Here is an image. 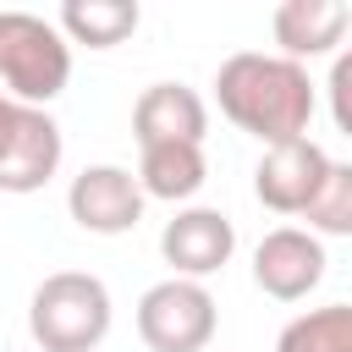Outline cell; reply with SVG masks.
Returning a JSON list of instances; mask_svg holds the SVG:
<instances>
[{
  "label": "cell",
  "instance_id": "6da1fadb",
  "mask_svg": "<svg viewBox=\"0 0 352 352\" xmlns=\"http://www.w3.org/2000/svg\"><path fill=\"white\" fill-rule=\"evenodd\" d=\"M214 99H220V116L236 132L258 138L264 148L308 138V121H314V104H319L308 66H297L286 55H264V50H242V55L220 60Z\"/></svg>",
  "mask_w": 352,
  "mask_h": 352
},
{
  "label": "cell",
  "instance_id": "7a4b0ae2",
  "mask_svg": "<svg viewBox=\"0 0 352 352\" xmlns=\"http://www.w3.org/2000/svg\"><path fill=\"white\" fill-rule=\"evenodd\" d=\"M110 286L88 270H55L33 286L28 330L44 352H94L110 336Z\"/></svg>",
  "mask_w": 352,
  "mask_h": 352
},
{
  "label": "cell",
  "instance_id": "3957f363",
  "mask_svg": "<svg viewBox=\"0 0 352 352\" xmlns=\"http://www.w3.org/2000/svg\"><path fill=\"white\" fill-rule=\"evenodd\" d=\"M72 82V44L50 16L0 11V94L16 104H50Z\"/></svg>",
  "mask_w": 352,
  "mask_h": 352
},
{
  "label": "cell",
  "instance_id": "277c9868",
  "mask_svg": "<svg viewBox=\"0 0 352 352\" xmlns=\"http://www.w3.org/2000/svg\"><path fill=\"white\" fill-rule=\"evenodd\" d=\"M214 297L204 280H154L143 297H138V336L148 352H209L214 341Z\"/></svg>",
  "mask_w": 352,
  "mask_h": 352
},
{
  "label": "cell",
  "instance_id": "5b68a950",
  "mask_svg": "<svg viewBox=\"0 0 352 352\" xmlns=\"http://www.w3.org/2000/svg\"><path fill=\"white\" fill-rule=\"evenodd\" d=\"M60 170V126L38 104L0 94V192H38Z\"/></svg>",
  "mask_w": 352,
  "mask_h": 352
},
{
  "label": "cell",
  "instance_id": "8992f818",
  "mask_svg": "<svg viewBox=\"0 0 352 352\" xmlns=\"http://www.w3.org/2000/svg\"><path fill=\"white\" fill-rule=\"evenodd\" d=\"M324 242L302 226H275L253 248V286L275 302H302L324 280Z\"/></svg>",
  "mask_w": 352,
  "mask_h": 352
},
{
  "label": "cell",
  "instance_id": "52a82bcc",
  "mask_svg": "<svg viewBox=\"0 0 352 352\" xmlns=\"http://www.w3.org/2000/svg\"><path fill=\"white\" fill-rule=\"evenodd\" d=\"M143 192H138V176L126 165H82L66 187V209L82 231L94 236H121L143 220Z\"/></svg>",
  "mask_w": 352,
  "mask_h": 352
},
{
  "label": "cell",
  "instance_id": "ba28073f",
  "mask_svg": "<svg viewBox=\"0 0 352 352\" xmlns=\"http://www.w3.org/2000/svg\"><path fill=\"white\" fill-rule=\"evenodd\" d=\"M160 253H165V264H170L182 280H204V275H214V270L231 264V253H236V226H231L220 209H204V204L176 209V214L165 220V231H160Z\"/></svg>",
  "mask_w": 352,
  "mask_h": 352
},
{
  "label": "cell",
  "instance_id": "9c48e42d",
  "mask_svg": "<svg viewBox=\"0 0 352 352\" xmlns=\"http://www.w3.org/2000/svg\"><path fill=\"white\" fill-rule=\"evenodd\" d=\"M324 170H330V154H324L314 138H292V143L264 148V160H258V170H253V192H258V204L275 209V214H302V209L314 204Z\"/></svg>",
  "mask_w": 352,
  "mask_h": 352
},
{
  "label": "cell",
  "instance_id": "30bf717a",
  "mask_svg": "<svg viewBox=\"0 0 352 352\" xmlns=\"http://www.w3.org/2000/svg\"><path fill=\"white\" fill-rule=\"evenodd\" d=\"M204 132H209V104L187 82H148L132 104L138 148H148V143H198L204 148Z\"/></svg>",
  "mask_w": 352,
  "mask_h": 352
},
{
  "label": "cell",
  "instance_id": "8fae6325",
  "mask_svg": "<svg viewBox=\"0 0 352 352\" xmlns=\"http://www.w3.org/2000/svg\"><path fill=\"white\" fill-rule=\"evenodd\" d=\"M346 28H352V6H341V0H286L270 16V33H275L280 55L297 60V66L314 60V55L341 50Z\"/></svg>",
  "mask_w": 352,
  "mask_h": 352
},
{
  "label": "cell",
  "instance_id": "7c38bea8",
  "mask_svg": "<svg viewBox=\"0 0 352 352\" xmlns=\"http://www.w3.org/2000/svg\"><path fill=\"white\" fill-rule=\"evenodd\" d=\"M204 182H209V160L198 143H148L138 160V192L143 198L187 204Z\"/></svg>",
  "mask_w": 352,
  "mask_h": 352
},
{
  "label": "cell",
  "instance_id": "4fadbf2b",
  "mask_svg": "<svg viewBox=\"0 0 352 352\" xmlns=\"http://www.w3.org/2000/svg\"><path fill=\"white\" fill-rule=\"evenodd\" d=\"M143 11L132 0H66L55 28L66 44H88V50H116L126 33H138Z\"/></svg>",
  "mask_w": 352,
  "mask_h": 352
},
{
  "label": "cell",
  "instance_id": "5bb4252c",
  "mask_svg": "<svg viewBox=\"0 0 352 352\" xmlns=\"http://www.w3.org/2000/svg\"><path fill=\"white\" fill-rule=\"evenodd\" d=\"M275 352H352V308L346 302H324V308H308L297 314Z\"/></svg>",
  "mask_w": 352,
  "mask_h": 352
},
{
  "label": "cell",
  "instance_id": "9a60e30c",
  "mask_svg": "<svg viewBox=\"0 0 352 352\" xmlns=\"http://www.w3.org/2000/svg\"><path fill=\"white\" fill-rule=\"evenodd\" d=\"M302 220H308L314 236H346L352 231V165L330 160V170H324L314 204L302 209Z\"/></svg>",
  "mask_w": 352,
  "mask_h": 352
},
{
  "label": "cell",
  "instance_id": "2e32d148",
  "mask_svg": "<svg viewBox=\"0 0 352 352\" xmlns=\"http://www.w3.org/2000/svg\"><path fill=\"white\" fill-rule=\"evenodd\" d=\"M346 94H352V55H336V66H330V116H336V132H352Z\"/></svg>",
  "mask_w": 352,
  "mask_h": 352
}]
</instances>
